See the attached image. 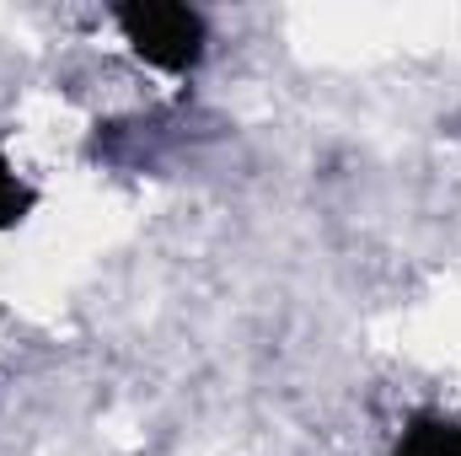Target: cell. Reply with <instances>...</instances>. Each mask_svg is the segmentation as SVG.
Listing matches in <instances>:
<instances>
[{"instance_id": "7a4b0ae2", "label": "cell", "mask_w": 461, "mask_h": 456, "mask_svg": "<svg viewBox=\"0 0 461 456\" xmlns=\"http://www.w3.org/2000/svg\"><path fill=\"white\" fill-rule=\"evenodd\" d=\"M392 456H461V424H451V419H424V424H413L397 441Z\"/></svg>"}, {"instance_id": "6da1fadb", "label": "cell", "mask_w": 461, "mask_h": 456, "mask_svg": "<svg viewBox=\"0 0 461 456\" xmlns=\"http://www.w3.org/2000/svg\"><path fill=\"white\" fill-rule=\"evenodd\" d=\"M118 32L145 65H156L167 76H183L204 59V16L188 5H172V0L118 5Z\"/></svg>"}, {"instance_id": "3957f363", "label": "cell", "mask_w": 461, "mask_h": 456, "mask_svg": "<svg viewBox=\"0 0 461 456\" xmlns=\"http://www.w3.org/2000/svg\"><path fill=\"white\" fill-rule=\"evenodd\" d=\"M32 205H38V194L16 178V167H11V156L0 150V231L22 226L27 215H32Z\"/></svg>"}]
</instances>
